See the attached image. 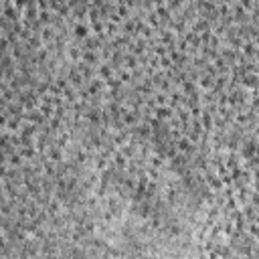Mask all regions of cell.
<instances>
[{
	"instance_id": "obj_1",
	"label": "cell",
	"mask_w": 259,
	"mask_h": 259,
	"mask_svg": "<svg viewBox=\"0 0 259 259\" xmlns=\"http://www.w3.org/2000/svg\"><path fill=\"white\" fill-rule=\"evenodd\" d=\"M257 73H245L243 75V87H251V89H257Z\"/></svg>"
},
{
	"instance_id": "obj_2",
	"label": "cell",
	"mask_w": 259,
	"mask_h": 259,
	"mask_svg": "<svg viewBox=\"0 0 259 259\" xmlns=\"http://www.w3.org/2000/svg\"><path fill=\"white\" fill-rule=\"evenodd\" d=\"M75 35H77V37H85V35H87V27L79 22V25L75 27Z\"/></svg>"
},
{
	"instance_id": "obj_3",
	"label": "cell",
	"mask_w": 259,
	"mask_h": 259,
	"mask_svg": "<svg viewBox=\"0 0 259 259\" xmlns=\"http://www.w3.org/2000/svg\"><path fill=\"white\" fill-rule=\"evenodd\" d=\"M156 113H158V117H168V115H170V109H166V107H158Z\"/></svg>"
},
{
	"instance_id": "obj_4",
	"label": "cell",
	"mask_w": 259,
	"mask_h": 259,
	"mask_svg": "<svg viewBox=\"0 0 259 259\" xmlns=\"http://www.w3.org/2000/svg\"><path fill=\"white\" fill-rule=\"evenodd\" d=\"M200 85H202V87H208V85H213V79H210V77L206 75V77H202V81H200Z\"/></svg>"
}]
</instances>
